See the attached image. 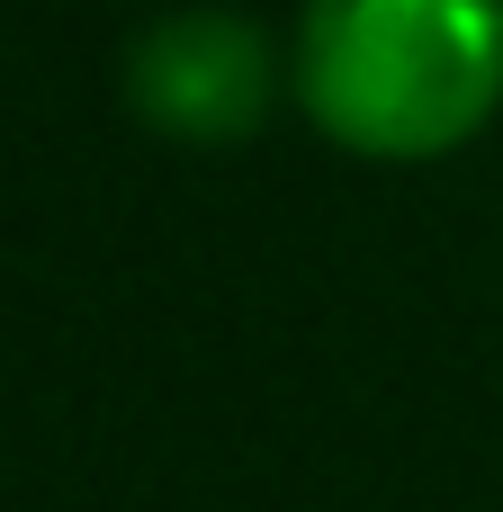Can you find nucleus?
<instances>
[{"mask_svg":"<svg viewBox=\"0 0 503 512\" xmlns=\"http://www.w3.org/2000/svg\"><path fill=\"white\" fill-rule=\"evenodd\" d=\"M288 90L360 162H441L503 108V0H306Z\"/></svg>","mask_w":503,"mask_h":512,"instance_id":"1","label":"nucleus"},{"mask_svg":"<svg viewBox=\"0 0 503 512\" xmlns=\"http://www.w3.org/2000/svg\"><path fill=\"white\" fill-rule=\"evenodd\" d=\"M126 108L162 144H252L279 108V45L243 9H171L126 45Z\"/></svg>","mask_w":503,"mask_h":512,"instance_id":"2","label":"nucleus"}]
</instances>
